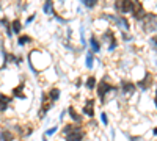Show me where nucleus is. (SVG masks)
Returning <instances> with one entry per match:
<instances>
[{
    "label": "nucleus",
    "mask_w": 157,
    "mask_h": 141,
    "mask_svg": "<svg viewBox=\"0 0 157 141\" xmlns=\"http://www.w3.org/2000/svg\"><path fill=\"white\" fill-rule=\"evenodd\" d=\"M85 136H86L85 127L82 124H75V129L63 138H64V141H85Z\"/></svg>",
    "instance_id": "nucleus-4"
},
{
    "label": "nucleus",
    "mask_w": 157,
    "mask_h": 141,
    "mask_svg": "<svg viewBox=\"0 0 157 141\" xmlns=\"http://www.w3.org/2000/svg\"><path fill=\"white\" fill-rule=\"evenodd\" d=\"M109 20H113L118 27L120 28H123L124 32H127L129 28H130V24H129V20L126 19V17H118V16H105Z\"/></svg>",
    "instance_id": "nucleus-10"
},
{
    "label": "nucleus",
    "mask_w": 157,
    "mask_h": 141,
    "mask_svg": "<svg viewBox=\"0 0 157 141\" xmlns=\"http://www.w3.org/2000/svg\"><path fill=\"white\" fill-rule=\"evenodd\" d=\"M149 44H151L152 50H155V52H157V35H155V36H151V39H149Z\"/></svg>",
    "instance_id": "nucleus-27"
},
{
    "label": "nucleus",
    "mask_w": 157,
    "mask_h": 141,
    "mask_svg": "<svg viewBox=\"0 0 157 141\" xmlns=\"http://www.w3.org/2000/svg\"><path fill=\"white\" fill-rule=\"evenodd\" d=\"M120 89H121L123 96H132L135 93V89H137V85H134L132 82H129V80H123Z\"/></svg>",
    "instance_id": "nucleus-8"
},
{
    "label": "nucleus",
    "mask_w": 157,
    "mask_h": 141,
    "mask_svg": "<svg viewBox=\"0 0 157 141\" xmlns=\"http://www.w3.org/2000/svg\"><path fill=\"white\" fill-rule=\"evenodd\" d=\"M35 19H36V14H32V16H29L27 19H25V24H24V25H25V27H29V25H30V24H32Z\"/></svg>",
    "instance_id": "nucleus-29"
},
{
    "label": "nucleus",
    "mask_w": 157,
    "mask_h": 141,
    "mask_svg": "<svg viewBox=\"0 0 157 141\" xmlns=\"http://www.w3.org/2000/svg\"><path fill=\"white\" fill-rule=\"evenodd\" d=\"M134 39V38L132 36H130L129 33H126V32H123V41L124 43H130V41H132Z\"/></svg>",
    "instance_id": "nucleus-30"
},
{
    "label": "nucleus",
    "mask_w": 157,
    "mask_h": 141,
    "mask_svg": "<svg viewBox=\"0 0 157 141\" xmlns=\"http://www.w3.org/2000/svg\"><path fill=\"white\" fill-rule=\"evenodd\" d=\"M151 83H152V77H151V74L148 72V74H146L145 77H143L141 80H138V82H137V88H138V89H141V91H146V89H149Z\"/></svg>",
    "instance_id": "nucleus-12"
},
{
    "label": "nucleus",
    "mask_w": 157,
    "mask_h": 141,
    "mask_svg": "<svg viewBox=\"0 0 157 141\" xmlns=\"http://www.w3.org/2000/svg\"><path fill=\"white\" fill-rule=\"evenodd\" d=\"M154 105H155V108H157V89H155V97H154Z\"/></svg>",
    "instance_id": "nucleus-35"
},
{
    "label": "nucleus",
    "mask_w": 157,
    "mask_h": 141,
    "mask_svg": "<svg viewBox=\"0 0 157 141\" xmlns=\"http://www.w3.org/2000/svg\"><path fill=\"white\" fill-rule=\"evenodd\" d=\"M78 2H80V3H83L88 9H93L96 5H98V2H99V0H78Z\"/></svg>",
    "instance_id": "nucleus-23"
},
{
    "label": "nucleus",
    "mask_w": 157,
    "mask_h": 141,
    "mask_svg": "<svg viewBox=\"0 0 157 141\" xmlns=\"http://www.w3.org/2000/svg\"><path fill=\"white\" fill-rule=\"evenodd\" d=\"M141 27L145 30V33L157 32V14H154V13H146L145 19L141 20Z\"/></svg>",
    "instance_id": "nucleus-2"
},
{
    "label": "nucleus",
    "mask_w": 157,
    "mask_h": 141,
    "mask_svg": "<svg viewBox=\"0 0 157 141\" xmlns=\"http://www.w3.org/2000/svg\"><path fill=\"white\" fill-rule=\"evenodd\" d=\"M24 89H25V85H24V83L17 85L16 88H13L11 96L14 97V99H19V100H25V99H27V96L24 94Z\"/></svg>",
    "instance_id": "nucleus-14"
},
{
    "label": "nucleus",
    "mask_w": 157,
    "mask_h": 141,
    "mask_svg": "<svg viewBox=\"0 0 157 141\" xmlns=\"http://www.w3.org/2000/svg\"><path fill=\"white\" fill-rule=\"evenodd\" d=\"M43 141H47V136H43Z\"/></svg>",
    "instance_id": "nucleus-37"
},
{
    "label": "nucleus",
    "mask_w": 157,
    "mask_h": 141,
    "mask_svg": "<svg viewBox=\"0 0 157 141\" xmlns=\"http://www.w3.org/2000/svg\"><path fill=\"white\" fill-rule=\"evenodd\" d=\"M82 116L88 118V119L94 118V99H86L85 100V105L82 108Z\"/></svg>",
    "instance_id": "nucleus-6"
},
{
    "label": "nucleus",
    "mask_w": 157,
    "mask_h": 141,
    "mask_svg": "<svg viewBox=\"0 0 157 141\" xmlns=\"http://www.w3.org/2000/svg\"><path fill=\"white\" fill-rule=\"evenodd\" d=\"M13 104V96H6L0 93V113H6Z\"/></svg>",
    "instance_id": "nucleus-9"
},
{
    "label": "nucleus",
    "mask_w": 157,
    "mask_h": 141,
    "mask_svg": "<svg viewBox=\"0 0 157 141\" xmlns=\"http://www.w3.org/2000/svg\"><path fill=\"white\" fill-rule=\"evenodd\" d=\"M57 132H58V125H54V127H50V129H47V130L44 132V136L50 138V136H54Z\"/></svg>",
    "instance_id": "nucleus-25"
},
{
    "label": "nucleus",
    "mask_w": 157,
    "mask_h": 141,
    "mask_svg": "<svg viewBox=\"0 0 157 141\" xmlns=\"http://www.w3.org/2000/svg\"><path fill=\"white\" fill-rule=\"evenodd\" d=\"M83 86L88 89V91H93V89H96V86H98V79H96L94 75L86 77L85 82H83Z\"/></svg>",
    "instance_id": "nucleus-16"
},
{
    "label": "nucleus",
    "mask_w": 157,
    "mask_h": 141,
    "mask_svg": "<svg viewBox=\"0 0 157 141\" xmlns=\"http://www.w3.org/2000/svg\"><path fill=\"white\" fill-rule=\"evenodd\" d=\"M80 44H82V47L88 46V41L85 38V27H83V25H80Z\"/></svg>",
    "instance_id": "nucleus-24"
},
{
    "label": "nucleus",
    "mask_w": 157,
    "mask_h": 141,
    "mask_svg": "<svg viewBox=\"0 0 157 141\" xmlns=\"http://www.w3.org/2000/svg\"><path fill=\"white\" fill-rule=\"evenodd\" d=\"M39 102H41V107H39V110H38V119H43L46 114L54 108V102H52L49 97H47V93H43L41 94V99H39Z\"/></svg>",
    "instance_id": "nucleus-3"
},
{
    "label": "nucleus",
    "mask_w": 157,
    "mask_h": 141,
    "mask_svg": "<svg viewBox=\"0 0 157 141\" xmlns=\"http://www.w3.org/2000/svg\"><path fill=\"white\" fill-rule=\"evenodd\" d=\"M43 11H44V14H47V16H54L55 14V11H54V0H46L44 5H43Z\"/></svg>",
    "instance_id": "nucleus-19"
},
{
    "label": "nucleus",
    "mask_w": 157,
    "mask_h": 141,
    "mask_svg": "<svg viewBox=\"0 0 157 141\" xmlns=\"http://www.w3.org/2000/svg\"><path fill=\"white\" fill-rule=\"evenodd\" d=\"M66 116H68V110H63V111L60 113V118H58V119H60V121L63 122V121H64V118H66Z\"/></svg>",
    "instance_id": "nucleus-32"
},
{
    "label": "nucleus",
    "mask_w": 157,
    "mask_h": 141,
    "mask_svg": "<svg viewBox=\"0 0 157 141\" xmlns=\"http://www.w3.org/2000/svg\"><path fill=\"white\" fill-rule=\"evenodd\" d=\"M88 49H90L94 55H96V54H101L102 43H101V39H99L96 35H91V36H90V39H88Z\"/></svg>",
    "instance_id": "nucleus-7"
},
{
    "label": "nucleus",
    "mask_w": 157,
    "mask_h": 141,
    "mask_svg": "<svg viewBox=\"0 0 157 141\" xmlns=\"http://www.w3.org/2000/svg\"><path fill=\"white\" fill-rule=\"evenodd\" d=\"M127 138L130 141H141V136H132V135H127Z\"/></svg>",
    "instance_id": "nucleus-33"
},
{
    "label": "nucleus",
    "mask_w": 157,
    "mask_h": 141,
    "mask_svg": "<svg viewBox=\"0 0 157 141\" xmlns=\"http://www.w3.org/2000/svg\"><path fill=\"white\" fill-rule=\"evenodd\" d=\"M118 91V86H115L113 83L109 82V77H104L101 82H98V86H96V94H98V99L101 104H105L107 102V97L109 94Z\"/></svg>",
    "instance_id": "nucleus-1"
},
{
    "label": "nucleus",
    "mask_w": 157,
    "mask_h": 141,
    "mask_svg": "<svg viewBox=\"0 0 157 141\" xmlns=\"http://www.w3.org/2000/svg\"><path fill=\"white\" fill-rule=\"evenodd\" d=\"M99 119H101V122H102L104 127H107V125H109V116H107V113H105V111H101Z\"/></svg>",
    "instance_id": "nucleus-26"
},
{
    "label": "nucleus",
    "mask_w": 157,
    "mask_h": 141,
    "mask_svg": "<svg viewBox=\"0 0 157 141\" xmlns=\"http://www.w3.org/2000/svg\"><path fill=\"white\" fill-rule=\"evenodd\" d=\"M132 14H134V17H135L138 22H141L143 19H145V16H146V11L143 9V6H141V5H138V6H135V9H134Z\"/></svg>",
    "instance_id": "nucleus-20"
},
{
    "label": "nucleus",
    "mask_w": 157,
    "mask_h": 141,
    "mask_svg": "<svg viewBox=\"0 0 157 141\" xmlns=\"http://www.w3.org/2000/svg\"><path fill=\"white\" fill-rule=\"evenodd\" d=\"M116 49H118V41L115 39L113 43H110V44H109V49H107V50H109V52H115Z\"/></svg>",
    "instance_id": "nucleus-28"
},
{
    "label": "nucleus",
    "mask_w": 157,
    "mask_h": 141,
    "mask_svg": "<svg viewBox=\"0 0 157 141\" xmlns=\"http://www.w3.org/2000/svg\"><path fill=\"white\" fill-rule=\"evenodd\" d=\"M74 129H75V124H74V122L64 124V125L61 127V136H66V135H68V133H71Z\"/></svg>",
    "instance_id": "nucleus-22"
},
{
    "label": "nucleus",
    "mask_w": 157,
    "mask_h": 141,
    "mask_svg": "<svg viewBox=\"0 0 157 141\" xmlns=\"http://www.w3.org/2000/svg\"><path fill=\"white\" fill-rule=\"evenodd\" d=\"M115 6L121 14H129V13H134L137 2H134V0H116Z\"/></svg>",
    "instance_id": "nucleus-5"
},
{
    "label": "nucleus",
    "mask_w": 157,
    "mask_h": 141,
    "mask_svg": "<svg viewBox=\"0 0 157 141\" xmlns=\"http://www.w3.org/2000/svg\"><path fill=\"white\" fill-rule=\"evenodd\" d=\"M22 27H24V24L19 20V19H14V20H11L10 22V28H11V32H13V35H21V32H22Z\"/></svg>",
    "instance_id": "nucleus-17"
},
{
    "label": "nucleus",
    "mask_w": 157,
    "mask_h": 141,
    "mask_svg": "<svg viewBox=\"0 0 157 141\" xmlns=\"http://www.w3.org/2000/svg\"><path fill=\"white\" fill-rule=\"evenodd\" d=\"M94 61H96L94 54L91 52V50H88L86 55H85V66H86L88 71H93V68H94Z\"/></svg>",
    "instance_id": "nucleus-15"
},
{
    "label": "nucleus",
    "mask_w": 157,
    "mask_h": 141,
    "mask_svg": "<svg viewBox=\"0 0 157 141\" xmlns=\"http://www.w3.org/2000/svg\"><path fill=\"white\" fill-rule=\"evenodd\" d=\"M46 93H47V97L54 102V104H55V102H58L60 97H61V89L57 88V86H50Z\"/></svg>",
    "instance_id": "nucleus-13"
},
{
    "label": "nucleus",
    "mask_w": 157,
    "mask_h": 141,
    "mask_svg": "<svg viewBox=\"0 0 157 141\" xmlns=\"http://www.w3.org/2000/svg\"><path fill=\"white\" fill-rule=\"evenodd\" d=\"M0 8H2V6H0Z\"/></svg>",
    "instance_id": "nucleus-38"
},
{
    "label": "nucleus",
    "mask_w": 157,
    "mask_h": 141,
    "mask_svg": "<svg viewBox=\"0 0 157 141\" xmlns=\"http://www.w3.org/2000/svg\"><path fill=\"white\" fill-rule=\"evenodd\" d=\"M33 39L29 36V35H19L17 36V46L19 47H24V46H27V44H30Z\"/></svg>",
    "instance_id": "nucleus-21"
},
{
    "label": "nucleus",
    "mask_w": 157,
    "mask_h": 141,
    "mask_svg": "<svg viewBox=\"0 0 157 141\" xmlns=\"http://www.w3.org/2000/svg\"><path fill=\"white\" fill-rule=\"evenodd\" d=\"M152 135H155V136H157V127H155V129L152 130Z\"/></svg>",
    "instance_id": "nucleus-36"
},
{
    "label": "nucleus",
    "mask_w": 157,
    "mask_h": 141,
    "mask_svg": "<svg viewBox=\"0 0 157 141\" xmlns=\"http://www.w3.org/2000/svg\"><path fill=\"white\" fill-rule=\"evenodd\" d=\"M80 86H82V80H80V79H78V80L75 82V88H80Z\"/></svg>",
    "instance_id": "nucleus-34"
},
{
    "label": "nucleus",
    "mask_w": 157,
    "mask_h": 141,
    "mask_svg": "<svg viewBox=\"0 0 157 141\" xmlns=\"http://www.w3.org/2000/svg\"><path fill=\"white\" fill-rule=\"evenodd\" d=\"M54 17H55L60 24H68V22H69L68 19H63V17H61V16H58V14H54Z\"/></svg>",
    "instance_id": "nucleus-31"
},
{
    "label": "nucleus",
    "mask_w": 157,
    "mask_h": 141,
    "mask_svg": "<svg viewBox=\"0 0 157 141\" xmlns=\"http://www.w3.org/2000/svg\"><path fill=\"white\" fill-rule=\"evenodd\" d=\"M0 141H14V132L10 129L0 130Z\"/></svg>",
    "instance_id": "nucleus-18"
},
{
    "label": "nucleus",
    "mask_w": 157,
    "mask_h": 141,
    "mask_svg": "<svg viewBox=\"0 0 157 141\" xmlns=\"http://www.w3.org/2000/svg\"><path fill=\"white\" fill-rule=\"evenodd\" d=\"M68 116L71 118V122H74V124H83V116H82V113H78L72 105L68 108Z\"/></svg>",
    "instance_id": "nucleus-11"
}]
</instances>
